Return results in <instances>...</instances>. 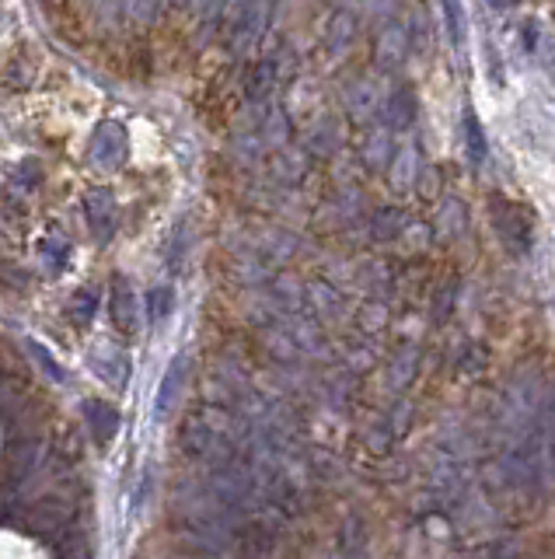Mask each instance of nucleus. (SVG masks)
Returning <instances> with one entry per match:
<instances>
[{
    "label": "nucleus",
    "instance_id": "1",
    "mask_svg": "<svg viewBox=\"0 0 555 559\" xmlns=\"http://www.w3.org/2000/svg\"><path fill=\"white\" fill-rule=\"evenodd\" d=\"M489 210H493V228H496V235H500V242L507 245L514 256H528L535 235H531V221H528V214H524L521 203L493 200L489 203Z\"/></svg>",
    "mask_w": 555,
    "mask_h": 559
},
{
    "label": "nucleus",
    "instance_id": "2",
    "mask_svg": "<svg viewBox=\"0 0 555 559\" xmlns=\"http://www.w3.org/2000/svg\"><path fill=\"white\" fill-rule=\"evenodd\" d=\"M42 465V441L28 437V441H18L0 462V490L4 493H21L28 483L35 479Z\"/></svg>",
    "mask_w": 555,
    "mask_h": 559
},
{
    "label": "nucleus",
    "instance_id": "3",
    "mask_svg": "<svg viewBox=\"0 0 555 559\" xmlns=\"http://www.w3.org/2000/svg\"><path fill=\"white\" fill-rule=\"evenodd\" d=\"M273 7L276 0H245L238 11V18H234L231 25V49L234 53H252L255 46L262 42V35H266L269 21H273Z\"/></svg>",
    "mask_w": 555,
    "mask_h": 559
},
{
    "label": "nucleus",
    "instance_id": "4",
    "mask_svg": "<svg viewBox=\"0 0 555 559\" xmlns=\"http://www.w3.org/2000/svg\"><path fill=\"white\" fill-rule=\"evenodd\" d=\"M126 154H130V133H126V126L116 123V119L98 123L95 137H91V147H88V158L95 161L98 168H119L126 161Z\"/></svg>",
    "mask_w": 555,
    "mask_h": 559
},
{
    "label": "nucleus",
    "instance_id": "5",
    "mask_svg": "<svg viewBox=\"0 0 555 559\" xmlns=\"http://www.w3.org/2000/svg\"><path fill=\"white\" fill-rule=\"evenodd\" d=\"M88 364H91V371H95L109 388H126V381H130V357H126L123 350L98 346V350L88 357Z\"/></svg>",
    "mask_w": 555,
    "mask_h": 559
},
{
    "label": "nucleus",
    "instance_id": "6",
    "mask_svg": "<svg viewBox=\"0 0 555 559\" xmlns=\"http://www.w3.org/2000/svg\"><path fill=\"white\" fill-rule=\"evenodd\" d=\"M84 207H88V228L95 235V242H109L112 228H116V203H112V196L105 189H91Z\"/></svg>",
    "mask_w": 555,
    "mask_h": 559
},
{
    "label": "nucleus",
    "instance_id": "7",
    "mask_svg": "<svg viewBox=\"0 0 555 559\" xmlns=\"http://www.w3.org/2000/svg\"><path fill=\"white\" fill-rule=\"evenodd\" d=\"M185 374H189V357L179 353V357L168 364L165 378H161L158 402H154V413H158V420H165V416L175 409V402H179V395H182V385H185Z\"/></svg>",
    "mask_w": 555,
    "mask_h": 559
},
{
    "label": "nucleus",
    "instance_id": "8",
    "mask_svg": "<svg viewBox=\"0 0 555 559\" xmlns=\"http://www.w3.org/2000/svg\"><path fill=\"white\" fill-rule=\"evenodd\" d=\"M81 413H84V420H88V430H91V437H95L98 444H109L112 437L119 434V409L116 406H109V402H102V399H88L81 406Z\"/></svg>",
    "mask_w": 555,
    "mask_h": 559
},
{
    "label": "nucleus",
    "instance_id": "9",
    "mask_svg": "<svg viewBox=\"0 0 555 559\" xmlns=\"http://www.w3.org/2000/svg\"><path fill=\"white\" fill-rule=\"evenodd\" d=\"M112 318H116V325L126 336L140 329V301L133 294L130 280H116V287H112Z\"/></svg>",
    "mask_w": 555,
    "mask_h": 559
},
{
    "label": "nucleus",
    "instance_id": "10",
    "mask_svg": "<svg viewBox=\"0 0 555 559\" xmlns=\"http://www.w3.org/2000/svg\"><path fill=\"white\" fill-rule=\"evenodd\" d=\"M67 518H70L67 504H63V500L46 497V500H39V504H35L32 521H28V532H32V535H56V532H63Z\"/></svg>",
    "mask_w": 555,
    "mask_h": 559
},
{
    "label": "nucleus",
    "instance_id": "11",
    "mask_svg": "<svg viewBox=\"0 0 555 559\" xmlns=\"http://www.w3.org/2000/svg\"><path fill=\"white\" fill-rule=\"evenodd\" d=\"M461 137H465V158L472 161L475 168L482 165V161L489 158V140H486V130H482V123H479V112L468 105L465 109V126H461Z\"/></svg>",
    "mask_w": 555,
    "mask_h": 559
},
{
    "label": "nucleus",
    "instance_id": "12",
    "mask_svg": "<svg viewBox=\"0 0 555 559\" xmlns=\"http://www.w3.org/2000/svg\"><path fill=\"white\" fill-rule=\"evenodd\" d=\"M440 14H444V28H447V39H451L454 49L465 46L468 39V14L461 0H440Z\"/></svg>",
    "mask_w": 555,
    "mask_h": 559
},
{
    "label": "nucleus",
    "instance_id": "13",
    "mask_svg": "<svg viewBox=\"0 0 555 559\" xmlns=\"http://www.w3.org/2000/svg\"><path fill=\"white\" fill-rule=\"evenodd\" d=\"M95 311H98V290L95 287H81L67 304V315L77 329H88L91 318H95Z\"/></svg>",
    "mask_w": 555,
    "mask_h": 559
},
{
    "label": "nucleus",
    "instance_id": "14",
    "mask_svg": "<svg viewBox=\"0 0 555 559\" xmlns=\"http://www.w3.org/2000/svg\"><path fill=\"white\" fill-rule=\"evenodd\" d=\"M147 322L151 325H158V322H165L168 315H172V308H175V290L172 287H154V290H147Z\"/></svg>",
    "mask_w": 555,
    "mask_h": 559
},
{
    "label": "nucleus",
    "instance_id": "15",
    "mask_svg": "<svg viewBox=\"0 0 555 559\" xmlns=\"http://www.w3.org/2000/svg\"><path fill=\"white\" fill-rule=\"evenodd\" d=\"M388 119H391V126H398V130H405V126L416 119V98H412V91H405V88H398L395 95H391V102H388Z\"/></svg>",
    "mask_w": 555,
    "mask_h": 559
},
{
    "label": "nucleus",
    "instance_id": "16",
    "mask_svg": "<svg viewBox=\"0 0 555 559\" xmlns=\"http://www.w3.org/2000/svg\"><path fill=\"white\" fill-rule=\"evenodd\" d=\"M67 259H70V245L60 242V238H46V242L39 245V263H42V270L60 273L63 266H67Z\"/></svg>",
    "mask_w": 555,
    "mask_h": 559
},
{
    "label": "nucleus",
    "instance_id": "17",
    "mask_svg": "<svg viewBox=\"0 0 555 559\" xmlns=\"http://www.w3.org/2000/svg\"><path fill=\"white\" fill-rule=\"evenodd\" d=\"M35 182H39V165H35V161H25V165H18L11 172V186L18 189V193H25V189H35Z\"/></svg>",
    "mask_w": 555,
    "mask_h": 559
},
{
    "label": "nucleus",
    "instance_id": "18",
    "mask_svg": "<svg viewBox=\"0 0 555 559\" xmlns=\"http://www.w3.org/2000/svg\"><path fill=\"white\" fill-rule=\"evenodd\" d=\"M28 350H32V357H39L42 371H46L49 378H53V381H63V367L56 364L53 357H49V350H46V346H39V343H28Z\"/></svg>",
    "mask_w": 555,
    "mask_h": 559
},
{
    "label": "nucleus",
    "instance_id": "19",
    "mask_svg": "<svg viewBox=\"0 0 555 559\" xmlns=\"http://www.w3.org/2000/svg\"><path fill=\"white\" fill-rule=\"evenodd\" d=\"M123 7L130 11L133 21H151L158 11V0H123Z\"/></svg>",
    "mask_w": 555,
    "mask_h": 559
},
{
    "label": "nucleus",
    "instance_id": "20",
    "mask_svg": "<svg viewBox=\"0 0 555 559\" xmlns=\"http://www.w3.org/2000/svg\"><path fill=\"white\" fill-rule=\"evenodd\" d=\"M273 74H276V70H273V63H262V67L259 70H255V81H252V95H266V91L269 88H273Z\"/></svg>",
    "mask_w": 555,
    "mask_h": 559
},
{
    "label": "nucleus",
    "instance_id": "21",
    "mask_svg": "<svg viewBox=\"0 0 555 559\" xmlns=\"http://www.w3.org/2000/svg\"><path fill=\"white\" fill-rule=\"evenodd\" d=\"M185 4H189L196 14H203V18H217L220 7H224V0H185Z\"/></svg>",
    "mask_w": 555,
    "mask_h": 559
},
{
    "label": "nucleus",
    "instance_id": "22",
    "mask_svg": "<svg viewBox=\"0 0 555 559\" xmlns=\"http://www.w3.org/2000/svg\"><path fill=\"white\" fill-rule=\"evenodd\" d=\"M489 7H496V11H507V7H514L517 0H486Z\"/></svg>",
    "mask_w": 555,
    "mask_h": 559
}]
</instances>
